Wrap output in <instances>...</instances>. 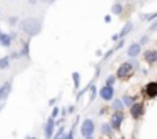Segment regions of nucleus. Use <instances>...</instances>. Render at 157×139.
<instances>
[{
  "mask_svg": "<svg viewBox=\"0 0 157 139\" xmlns=\"http://www.w3.org/2000/svg\"><path fill=\"white\" fill-rule=\"evenodd\" d=\"M111 11H113L114 14H117V16H120V14H122V11H123V6H122L120 3H116V5H113V8H111Z\"/></svg>",
  "mask_w": 157,
  "mask_h": 139,
  "instance_id": "nucleus-16",
  "label": "nucleus"
},
{
  "mask_svg": "<svg viewBox=\"0 0 157 139\" xmlns=\"http://www.w3.org/2000/svg\"><path fill=\"white\" fill-rule=\"evenodd\" d=\"M19 56H25V57H29V42H25L23 43V48L20 51Z\"/></svg>",
  "mask_w": 157,
  "mask_h": 139,
  "instance_id": "nucleus-14",
  "label": "nucleus"
},
{
  "mask_svg": "<svg viewBox=\"0 0 157 139\" xmlns=\"http://www.w3.org/2000/svg\"><path fill=\"white\" fill-rule=\"evenodd\" d=\"M63 130H65V128H63V127H60V128H59V131H57L56 134H52V136H56V137H60V136H63Z\"/></svg>",
  "mask_w": 157,
  "mask_h": 139,
  "instance_id": "nucleus-24",
  "label": "nucleus"
},
{
  "mask_svg": "<svg viewBox=\"0 0 157 139\" xmlns=\"http://www.w3.org/2000/svg\"><path fill=\"white\" fill-rule=\"evenodd\" d=\"M20 30L28 36H37L42 31V22L36 17H28L20 22Z\"/></svg>",
  "mask_w": 157,
  "mask_h": 139,
  "instance_id": "nucleus-1",
  "label": "nucleus"
},
{
  "mask_svg": "<svg viewBox=\"0 0 157 139\" xmlns=\"http://www.w3.org/2000/svg\"><path fill=\"white\" fill-rule=\"evenodd\" d=\"M42 2H43V3H54L56 0H42Z\"/></svg>",
  "mask_w": 157,
  "mask_h": 139,
  "instance_id": "nucleus-31",
  "label": "nucleus"
},
{
  "mask_svg": "<svg viewBox=\"0 0 157 139\" xmlns=\"http://www.w3.org/2000/svg\"><path fill=\"white\" fill-rule=\"evenodd\" d=\"M72 81H74V88L80 87V74L78 73H72Z\"/></svg>",
  "mask_w": 157,
  "mask_h": 139,
  "instance_id": "nucleus-17",
  "label": "nucleus"
},
{
  "mask_svg": "<svg viewBox=\"0 0 157 139\" xmlns=\"http://www.w3.org/2000/svg\"><path fill=\"white\" fill-rule=\"evenodd\" d=\"M143 57H145V60H146L149 65H155V63H157V51H155V50H148V51H145Z\"/></svg>",
  "mask_w": 157,
  "mask_h": 139,
  "instance_id": "nucleus-7",
  "label": "nucleus"
},
{
  "mask_svg": "<svg viewBox=\"0 0 157 139\" xmlns=\"http://www.w3.org/2000/svg\"><path fill=\"white\" fill-rule=\"evenodd\" d=\"M28 2H29L31 5H36V3H37V0H28Z\"/></svg>",
  "mask_w": 157,
  "mask_h": 139,
  "instance_id": "nucleus-33",
  "label": "nucleus"
},
{
  "mask_svg": "<svg viewBox=\"0 0 157 139\" xmlns=\"http://www.w3.org/2000/svg\"><path fill=\"white\" fill-rule=\"evenodd\" d=\"M96 96H97V88H96L94 85H91V97H90V102H93V101L96 99Z\"/></svg>",
  "mask_w": 157,
  "mask_h": 139,
  "instance_id": "nucleus-21",
  "label": "nucleus"
},
{
  "mask_svg": "<svg viewBox=\"0 0 157 139\" xmlns=\"http://www.w3.org/2000/svg\"><path fill=\"white\" fill-rule=\"evenodd\" d=\"M145 93H146V96L148 97H155L157 96V82H149V84H146V87H145Z\"/></svg>",
  "mask_w": 157,
  "mask_h": 139,
  "instance_id": "nucleus-8",
  "label": "nucleus"
},
{
  "mask_svg": "<svg viewBox=\"0 0 157 139\" xmlns=\"http://www.w3.org/2000/svg\"><path fill=\"white\" fill-rule=\"evenodd\" d=\"M131 65H132V68H139V63L136 62V60H132V62H129Z\"/></svg>",
  "mask_w": 157,
  "mask_h": 139,
  "instance_id": "nucleus-27",
  "label": "nucleus"
},
{
  "mask_svg": "<svg viewBox=\"0 0 157 139\" xmlns=\"http://www.w3.org/2000/svg\"><path fill=\"white\" fill-rule=\"evenodd\" d=\"M155 17H157V13H152V14H149V16H142L143 20H154Z\"/></svg>",
  "mask_w": 157,
  "mask_h": 139,
  "instance_id": "nucleus-22",
  "label": "nucleus"
},
{
  "mask_svg": "<svg viewBox=\"0 0 157 139\" xmlns=\"http://www.w3.org/2000/svg\"><path fill=\"white\" fill-rule=\"evenodd\" d=\"M131 31H132V23H131V22H128V23H126V25L123 26V30L120 31L119 37H120V39H123V37H125V36H128V34H129Z\"/></svg>",
  "mask_w": 157,
  "mask_h": 139,
  "instance_id": "nucleus-13",
  "label": "nucleus"
},
{
  "mask_svg": "<svg viewBox=\"0 0 157 139\" xmlns=\"http://www.w3.org/2000/svg\"><path fill=\"white\" fill-rule=\"evenodd\" d=\"M116 82V76H109L108 79H106V85H113Z\"/></svg>",
  "mask_w": 157,
  "mask_h": 139,
  "instance_id": "nucleus-23",
  "label": "nucleus"
},
{
  "mask_svg": "<svg viewBox=\"0 0 157 139\" xmlns=\"http://www.w3.org/2000/svg\"><path fill=\"white\" fill-rule=\"evenodd\" d=\"M140 51H142L140 43H131V45H129V48H128V56L134 59V57H137V56L140 54Z\"/></svg>",
  "mask_w": 157,
  "mask_h": 139,
  "instance_id": "nucleus-10",
  "label": "nucleus"
},
{
  "mask_svg": "<svg viewBox=\"0 0 157 139\" xmlns=\"http://www.w3.org/2000/svg\"><path fill=\"white\" fill-rule=\"evenodd\" d=\"M129 107H131V116H132L134 119H140V117L143 116L145 108H143L142 104H134V102H132Z\"/></svg>",
  "mask_w": 157,
  "mask_h": 139,
  "instance_id": "nucleus-6",
  "label": "nucleus"
},
{
  "mask_svg": "<svg viewBox=\"0 0 157 139\" xmlns=\"http://www.w3.org/2000/svg\"><path fill=\"white\" fill-rule=\"evenodd\" d=\"M111 22V17L109 16H105V23H109Z\"/></svg>",
  "mask_w": 157,
  "mask_h": 139,
  "instance_id": "nucleus-30",
  "label": "nucleus"
},
{
  "mask_svg": "<svg viewBox=\"0 0 157 139\" xmlns=\"http://www.w3.org/2000/svg\"><path fill=\"white\" fill-rule=\"evenodd\" d=\"M113 40H119V34H114L113 36Z\"/></svg>",
  "mask_w": 157,
  "mask_h": 139,
  "instance_id": "nucleus-34",
  "label": "nucleus"
},
{
  "mask_svg": "<svg viewBox=\"0 0 157 139\" xmlns=\"http://www.w3.org/2000/svg\"><path fill=\"white\" fill-rule=\"evenodd\" d=\"M0 45H2V46H10L11 45V36L0 33Z\"/></svg>",
  "mask_w": 157,
  "mask_h": 139,
  "instance_id": "nucleus-12",
  "label": "nucleus"
},
{
  "mask_svg": "<svg viewBox=\"0 0 157 139\" xmlns=\"http://www.w3.org/2000/svg\"><path fill=\"white\" fill-rule=\"evenodd\" d=\"M155 28H157V23H152V25H151V31H154Z\"/></svg>",
  "mask_w": 157,
  "mask_h": 139,
  "instance_id": "nucleus-32",
  "label": "nucleus"
},
{
  "mask_svg": "<svg viewBox=\"0 0 157 139\" xmlns=\"http://www.w3.org/2000/svg\"><path fill=\"white\" fill-rule=\"evenodd\" d=\"M54 125H56V117H49L46 125H45V136L46 137H52V131H54Z\"/></svg>",
  "mask_w": 157,
  "mask_h": 139,
  "instance_id": "nucleus-9",
  "label": "nucleus"
},
{
  "mask_svg": "<svg viewBox=\"0 0 157 139\" xmlns=\"http://www.w3.org/2000/svg\"><path fill=\"white\" fill-rule=\"evenodd\" d=\"M57 114H59V108H57V107H56V108H54V110H52V114H51V116H52V117H56V116H57Z\"/></svg>",
  "mask_w": 157,
  "mask_h": 139,
  "instance_id": "nucleus-25",
  "label": "nucleus"
},
{
  "mask_svg": "<svg viewBox=\"0 0 157 139\" xmlns=\"http://www.w3.org/2000/svg\"><path fill=\"white\" fill-rule=\"evenodd\" d=\"M10 91H11V84L6 82L0 87V101H5L8 96H10Z\"/></svg>",
  "mask_w": 157,
  "mask_h": 139,
  "instance_id": "nucleus-11",
  "label": "nucleus"
},
{
  "mask_svg": "<svg viewBox=\"0 0 157 139\" xmlns=\"http://www.w3.org/2000/svg\"><path fill=\"white\" fill-rule=\"evenodd\" d=\"M96 130V125H94V121L93 119H85L80 125V134L83 137H91L93 133Z\"/></svg>",
  "mask_w": 157,
  "mask_h": 139,
  "instance_id": "nucleus-3",
  "label": "nucleus"
},
{
  "mask_svg": "<svg viewBox=\"0 0 157 139\" xmlns=\"http://www.w3.org/2000/svg\"><path fill=\"white\" fill-rule=\"evenodd\" d=\"M99 94H100V97L103 101H113V97H114V88H113V85H105L99 91Z\"/></svg>",
  "mask_w": 157,
  "mask_h": 139,
  "instance_id": "nucleus-4",
  "label": "nucleus"
},
{
  "mask_svg": "<svg viewBox=\"0 0 157 139\" xmlns=\"http://www.w3.org/2000/svg\"><path fill=\"white\" fill-rule=\"evenodd\" d=\"M146 42H148V37H142V40H140V43H142V45H145Z\"/></svg>",
  "mask_w": 157,
  "mask_h": 139,
  "instance_id": "nucleus-28",
  "label": "nucleus"
},
{
  "mask_svg": "<svg viewBox=\"0 0 157 139\" xmlns=\"http://www.w3.org/2000/svg\"><path fill=\"white\" fill-rule=\"evenodd\" d=\"M122 102H123L125 105H128V107H129V105L134 102V99H132L131 96H128V94H126V96H123V101H122Z\"/></svg>",
  "mask_w": 157,
  "mask_h": 139,
  "instance_id": "nucleus-20",
  "label": "nucleus"
},
{
  "mask_svg": "<svg viewBox=\"0 0 157 139\" xmlns=\"http://www.w3.org/2000/svg\"><path fill=\"white\" fill-rule=\"evenodd\" d=\"M122 122H123V113L120 111V110H116V113L113 114V117H111V127L113 128H116V130H119L120 128V125H122Z\"/></svg>",
  "mask_w": 157,
  "mask_h": 139,
  "instance_id": "nucleus-5",
  "label": "nucleus"
},
{
  "mask_svg": "<svg viewBox=\"0 0 157 139\" xmlns=\"http://www.w3.org/2000/svg\"><path fill=\"white\" fill-rule=\"evenodd\" d=\"M10 23H11V25H16V23H17V17H13V19L10 20Z\"/></svg>",
  "mask_w": 157,
  "mask_h": 139,
  "instance_id": "nucleus-26",
  "label": "nucleus"
},
{
  "mask_svg": "<svg viewBox=\"0 0 157 139\" xmlns=\"http://www.w3.org/2000/svg\"><path fill=\"white\" fill-rule=\"evenodd\" d=\"M132 73H134L132 65H131L129 62H125V63H122V65L119 66V70H117V77L126 81V79H129V77L132 76Z\"/></svg>",
  "mask_w": 157,
  "mask_h": 139,
  "instance_id": "nucleus-2",
  "label": "nucleus"
},
{
  "mask_svg": "<svg viewBox=\"0 0 157 139\" xmlns=\"http://www.w3.org/2000/svg\"><path fill=\"white\" fill-rule=\"evenodd\" d=\"M11 57H13V59H19L20 56H19V53H13V54H11Z\"/></svg>",
  "mask_w": 157,
  "mask_h": 139,
  "instance_id": "nucleus-29",
  "label": "nucleus"
},
{
  "mask_svg": "<svg viewBox=\"0 0 157 139\" xmlns=\"http://www.w3.org/2000/svg\"><path fill=\"white\" fill-rule=\"evenodd\" d=\"M8 66H10V57L5 56V57L0 59V68H2V70H6Z\"/></svg>",
  "mask_w": 157,
  "mask_h": 139,
  "instance_id": "nucleus-15",
  "label": "nucleus"
},
{
  "mask_svg": "<svg viewBox=\"0 0 157 139\" xmlns=\"http://www.w3.org/2000/svg\"><path fill=\"white\" fill-rule=\"evenodd\" d=\"M102 133H103L105 136H106V134L111 136V125H109V124H103V125H102Z\"/></svg>",
  "mask_w": 157,
  "mask_h": 139,
  "instance_id": "nucleus-18",
  "label": "nucleus"
},
{
  "mask_svg": "<svg viewBox=\"0 0 157 139\" xmlns=\"http://www.w3.org/2000/svg\"><path fill=\"white\" fill-rule=\"evenodd\" d=\"M113 107H114V110H123V102L120 101V99H117V101H114V104H113Z\"/></svg>",
  "mask_w": 157,
  "mask_h": 139,
  "instance_id": "nucleus-19",
  "label": "nucleus"
}]
</instances>
